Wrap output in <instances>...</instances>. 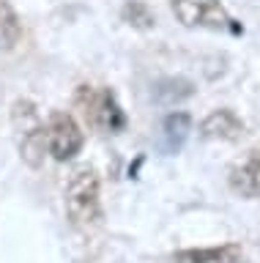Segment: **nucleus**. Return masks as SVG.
<instances>
[{"label": "nucleus", "instance_id": "6e6552de", "mask_svg": "<svg viewBox=\"0 0 260 263\" xmlns=\"http://www.w3.org/2000/svg\"><path fill=\"white\" fill-rule=\"evenodd\" d=\"M178 263H241V247L225 244L211 250H186L175 255Z\"/></svg>", "mask_w": 260, "mask_h": 263}, {"label": "nucleus", "instance_id": "20e7f679", "mask_svg": "<svg viewBox=\"0 0 260 263\" xmlns=\"http://www.w3.org/2000/svg\"><path fill=\"white\" fill-rule=\"evenodd\" d=\"M44 137H47V151H50L52 159H58V162L74 159L79 154V148H83V129H79L77 121L66 112L52 115Z\"/></svg>", "mask_w": 260, "mask_h": 263}, {"label": "nucleus", "instance_id": "f03ea898", "mask_svg": "<svg viewBox=\"0 0 260 263\" xmlns=\"http://www.w3.org/2000/svg\"><path fill=\"white\" fill-rule=\"evenodd\" d=\"M173 14L186 28H208V30H230L241 33V28L230 20L219 0H173Z\"/></svg>", "mask_w": 260, "mask_h": 263}, {"label": "nucleus", "instance_id": "1a4fd4ad", "mask_svg": "<svg viewBox=\"0 0 260 263\" xmlns=\"http://www.w3.org/2000/svg\"><path fill=\"white\" fill-rule=\"evenodd\" d=\"M192 93H194V85L184 77H165L153 85V102L165 104V107L184 102V99H189Z\"/></svg>", "mask_w": 260, "mask_h": 263}, {"label": "nucleus", "instance_id": "9b49d317", "mask_svg": "<svg viewBox=\"0 0 260 263\" xmlns=\"http://www.w3.org/2000/svg\"><path fill=\"white\" fill-rule=\"evenodd\" d=\"M121 14H124V20L129 25H134V28H151L153 25V11L143 3V0H129Z\"/></svg>", "mask_w": 260, "mask_h": 263}, {"label": "nucleus", "instance_id": "f257e3e1", "mask_svg": "<svg viewBox=\"0 0 260 263\" xmlns=\"http://www.w3.org/2000/svg\"><path fill=\"white\" fill-rule=\"evenodd\" d=\"M66 214L74 228H88L99 219V176L93 167H77L66 184Z\"/></svg>", "mask_w": 260, "mask_h": 263}, {"label": "nucleus", "instance_id": "423d86ee", "mask_svg": "<svg viewBox=\"0 0 260 263\" xmlns=\"http://www.w3.org/2000/svg\"><path fill=\"white\" fill-rule=\"evenodd\" d=\"M200 132L208 140H238L244 135V121L233 110H214L200 123Z\"/></svg>", "mask_w": 260, "mask_h": 263}, {"label": "nucleus", "instance_id": "7ed1b4c3", "mask_svg": "<svg viewBox=\"0 0 260 263\" xmlns=\"http://www.w3.org/2000/svg\"><path fill=\"white\" fill-rule=\"evenodd\" d=\"M77 104L83 107L85 118L91 121L93 126H99L102 132H121L126 126V115L118 107L112 90H107V88L96 90V88L83 85L77 90Z\"/></svg>", "mask_w": 260, "mask_h": 263}, {"label": "nucleus", "instance_id": "9d476101", "mask_svg": "<svg viewBox=\"0 0 260 263\" xmlns=\"http://www.w3.org/2000/svg\"><path fill=\"white\" fill-rule=\"evenodd\" d=\"M22 36V25L17 20V11L11 8L9 0H0V41L3 47H14Z\"/></svg>", "mask_w": 260, "mask_h": 263}, {"label": "nucleus", "instance_id": "0eeeda50", "mask_svg": "<svg viewBox=\"0 0 260 263\" xmlns=\"http://www.w3.org/2000/svg\"><path fill=\"white\" fill-rule=\"evenodd\" d=\"M192 132V118L189 112H170L162 126V148L165 154H178Z\"/></svg>", "mask_w": 260, "mask_h": 263}, {"label": "nucleus", "instance_id": "39448f33", "mask_svg": "<svg viewBox=\"0 0 260 263\" xmlns=\"http://www.w3.org/2000/svg\"><path fill=\"white\" fill-rule=\"evenodd\" d=\"M230 189L241 197H260V148L249 151L230 167Z\"/></svg>", "mask_w": 260, "mask_h": 263}]
</instances>
